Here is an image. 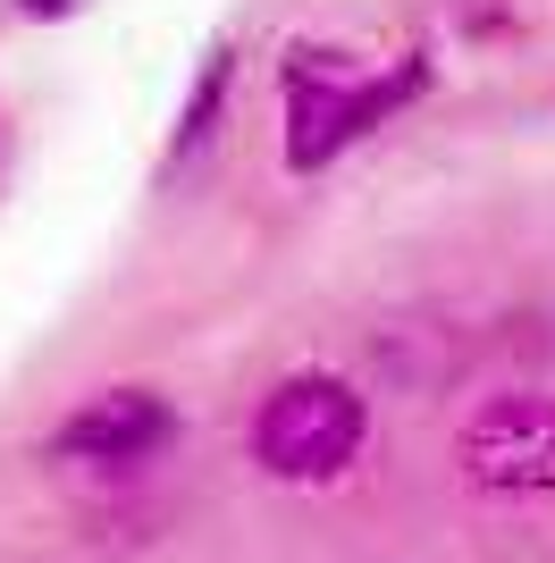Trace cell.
Listing matches in <instances>:
<instances>
[{"instance_id": "obj_6", "label": "cell", "mask_w": 555, "mask_h": 563, "mask_svg": "<svg viewBox=\"0 0 555 563\" xmlns=\"http://www.w3.org/2000/svg\"><path fill=\"white\" fill-rule=\"evenodd\" d=\"M9 9H18V18H68L76 0H9Z\"/></svg>"}, {"instance_id": "obj_1", "label": "cell", "mask_w": 555, "mask_h": 563, "mask_svg": "<svg viewBox=\"0 0 555 563\" xmlns=\"http://www.w3.org/2000/svg\"><path fill=\"white\" fill-rule=\"evenodd\" d=\"M429 51H395V59H362L346 43H286L278 59V93H286V168H328L362 135H379L395 110H413L429 93Z\"/></svg>"}, {"instance_id": "obj_5", "label": "cell", "mask_w": 555, "mask_h": 563, "mask_svg": "<svg viewBox=\"0 0 555 563\" xmlns=\"http://www.w3.org/2000/svg\"><path fill=\"white\" fill-rule=\"evenodd\" d=\"M228 93H236V51L219 43L194 68V85H185V110H177V135H168V168H185L194 152H203L210 135H219V118H228Z\"/></svg>"}, {"instance_id": "obj_2", "label": "cell", "mask_w": 555, "mask_h": 563, "mask_svg": "<svg viewBox=\"0 0 555 563\" xmlns=\"http://www.w3.org/2000/svg\"><path fill=\"white\" fill-rule=\"evenodd\" d=\"M370 446V396L337 371H295L253 404V463L295 488L346 479Z\"/></svg>"}, {"instance_id": "obj_4", "label": "cell", "mask_w": 555, "mask_h": 563, "mask_svg": "<svg viewBox=\"0 0 555 563\" xmlns=\"http://www.w3.org/2000/svg\"><path fill=\"white\" fill-rule=\"evenodd\" d=\"M177 438V404L161 387H101L51 429V463L76 471H135Z\"/></svg>"}, {"instance_id": "obj_3", "label": "cell", "mask_w": 555, "mask_h": 563, "mask_svg": "<svg viewBox=\"0 0 555 563\" xmlns=\"http://www.w3.org/2000/svg\"><path fill=\"white\" fill-rule=\"evenodd\" d=\"M455 463L488 496H538L555 488V396H488L455 438Z\"/></svg>"}]
</instances>
